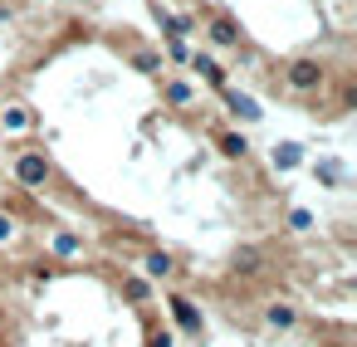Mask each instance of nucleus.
<instances>
[{
	"instance_id": "1",
	"label": "nucleus",
	"mask_w": 357,
	"mask_h": 347,
	"mask_svg": "<svg viewBox=\"0 0 357 347\" xmlns=\"http://www.w3.org/2000/svg\"><path fill=\"white\" fill-rule=\"evenodd\" d=\"M284 84H289V93L308 98V93H323L328 69H323L318 59H289V64H284Z\"/></svg>"
},
{
	"instance_id": "2",
	"label": "nucleus",
	"mask_w": 357,
	"mask_h": 347,
	"mask_svg": "<svg viewBox=\"0 0 357 347\" xmlns=\"http://www.w3.org/2000/svg\"><path fill=\"white\" fill-rule=\"evenodd\" d=\"M50 176H54V167H50L45 152H20V157H15V181H20L25 191H40Z\"/></svg>"
},
{
	"instance_id": "3",
	"label": "nucleus",
	"mask_w": 357,
	"mask_h": 347,
	"mask_svg": "<svg viewBox=\"0 0 357 347\" xmlns=\"http://www.w3.org/2000/svg\"><path fill=\"white\" fill-rule=\"evenodd\" d=\"M206 40H211L215 49H240V25H235L230 15H211V20H206Z\"/></svg>"
},
{
	"instance_id": "4",
	"label": "nucleus",
	"mask_w": 357,
	"mask_h": 347,
	"mask_svg": "<svg viewBox=\"0 0 357 347\" xmlns=\"http://www.w3.org/2000/svg\"><path fill=\"white\" fill-rule=\"evenodd\" d=\"M172 313H176V327L181 332H201V308L186 293H172Z\"/></svg>"
},
{
	"instance_id": "5",
	"label": "nucleus",
	"mask_w": 357,
	"mask_h": 347,
	"mask_svg": "<svg viewBox=\"0 0 357 347\" xmlns=\"http://www.w3.org/2000/svg\"><path fill=\"white\" fill-rule=\"evenodd\" d=\"M225 103H230V113H235L240 123H259V103H255V98H245V93H225Z\"/></svg>"
},
{
	"instance_id": "6",
	"label": "nucleus",
	"mask_w": 357,
	"mask_h": 347,
	"mask_svg": "<svg viewBox=\"0 0 357 347\" xmlns=\"http://www.w3.org/2000/svg\"><path fill=\"white\" fill-rule=\"evenodd\" d=\"M215 147L230 157V162H240V157H250V142L240 137V132H215Z\"/></svg>"
},
{
	"instance_id": "7",
	"label": "nucleus",
	"mask_w": 357,
	"mask_h": 347,
	"mask_svg": "<svg viewBox=\"0 0 357 347\" xmlns=\"http://www.w3.org/2000/svg\"><path fill=\"white\" fill-rule=\"evenodd\" d=\"M142 269H147L152 279H172V274H176V259H172V254H162V249H152V254L142 259Z\"/></svg>"
},
{
	"instance_id": "8",
	"label": "nucleus",
	"mask_w": 357,
	"mask_h": 347,
	"mask_svg": "<svg viewBox=\"0 0 357 347\" xmlns=\"http://www.w3.org/2000/svg\"><path fill=\"white\" fill-rule=\"evenodd\" d=\"M196 74H201V79H206L211 88H225V69H220V64H215L211 54H196Z\"/></svg>"
},
{
	"instance_id": "9",
	"label": "nucleus",
	"mask_w": 357,
	"mask_h": 347,
	"mask_svg": "<svg viewBox=\"0 0 357 347\" xmlns=\"http://www.w3.org/2000/svg\"><path fill=\"white\" fill-rule=\"evenodd\" d=\"M162 93H167V103H176V108H186L196 93H191V84H181V79H167L162 74Z\"/></svg>"
},
{
	"instance_id": "10",
	"label": "nucleus",
	"mask_w": 357,
	"mask_h": 347,
	"mask_svg": "<svg viewBox=\"0 0 357 347\" xmlns=\"http://www.w3.org/2000/svg\"><path fill=\"white\" fill-rule=\"evenodd\" d=\"M264 323H269V327H294L298 313H294V303H269V308H264Z\"/></svg>"
},
{
	"instance_id": "11",
	"label": "nucleus",
	"mask_w": 357,
	"mask_h": 347,
	"mask_svg": "<svg viewBox=\"0 0 357 347\" xmlns=\"http://www.w3.org/2000/svg\"><path fill=\"white\" fill-rule=\"evenodd\" d=\"M240 274H255V269H264V254L259 249H235V259H230Z\"/></svg>"
},
{
	"instance_id": "12",
	"label": "nucleus",
	"mask_w": 357,
	"mask_h": 347,
	"mask_svg": "<svg viewBox=\"0 0 357 347\" xmlns=\"http://www.w3.org/2000/svg\"><path fill=\"white\" fill-rule=\"evenodd\" d=\"M132 69H137V74H162V54L137 49V54H132Z\"/></svg>"
},
{
	"instance_id": "13",
	"label": "nucleus",
	"mask_w": 357,
	"mask_h": 347,
	"mask_svg": "<svg viewBox=\"0 0 357 347\" xmlns=\"http://www.w3.org/2000/svg\"><path fill=\"white\" fill-rule=\"evenodd\" d=\"M0 123H6L10 132H20V128H30V108H20V103H15V108H6V118H0Z\"/></svg>"
},
{
	"instance_id": "14",
	"label": "nucleus",
	"mask_w": 357,
	"mask_h": 347,
	"mask_svg": "<svg viewBox=\"0 0 357 347\" xmlns=\"http://www.w3.org/2000/svg\"><path fill=\"white\" fill-rule=\"evenodd\" d=\"M123 293H128L132 303H147V298H152V288H147V279H128V284H123Z\"/></svg>"
},
{
	"instance_id": "15",
	"label": "nucleus",
	"mask_w": 357,
	"mask_h": 347,
	"mask_svg": "<svg viewBox=\"0 0 357 347\" xmlns=\"http://www.w3.org/2000/svg\"><path fill=\"white\" fill-rule=\"evenodd\" d=\"M294 162H298V147H294V142L274 147V167H294Z\"/></svg>"
},
{
	"instance_id": "16",
	"label": "nucleus",
	"mask_w": 357,
	"mask_h": 347,
	"mask_svg": "<svg viewBox=\"0 0 357 347\" xmlns=\"http://www.w3.org/2000/svg\"><path fill=\"white\" fill-rule=\"evenodd\" d=\"M84 245L74 240V235H54V254H79Z\"/></svg>"
},
{
	"instance_id": "17",
	"label": "nucleus",
	"mask_w": 357,
	"mask_h": 347,
	"mask_svg": "<svg viewBox=\"0 0 357 347\" xmlns=\"http://www.w3.org/2000/svg\"><path fill=\"white\" fill-rule=\"evenodd\" d=\"M15 230H20V225H15V215L0 210V245H10V240H15Z\"/></svg>"
},
{
	"instance_id": "18",
	"label": "nucleus",
	"mask_w": 357,
	"mask_h": 347,
	"mask_svg": "<svg viewBox=\"0 0 357 347\" xmlns=\"http://www.w3.org/2000/svg\"><path fill=\"white\" fill-rule=\"evenodd\" d=\"M289 225H294V230H308V225H313V215H308V210H294V215H289Z\"/></svg>"
},
{
	"instance_id": "19",
	"label": "nucleus",
	"mask_w": 357,
	"mask_h": 347,
	"mask_svg": "<svg viewBox=\"0 0 357 347\" xmlns=\"http://www.w3.org/2000/svg\"><path fill=\"white\" fill-rule=\"evenodd\" d=\"M147 347H172V337H167V332H152V337H147Z\"/></svg>"
},
{
	"instance_id": "20",
	"label": "nucleus",
	"mask_w": 357,
	"mask_h": 347,
	"mask_svg": "<svg viewBox=\"0 0 357 347\" xmlns=\"http://www.w3.org/2000/svg\"><path fill=\"white\" fill-rule=\"evenodd\" d=\"M35 6H50V0H35Z\"/></svg>"
}]
</instances>
